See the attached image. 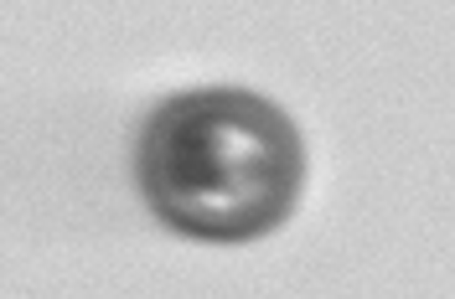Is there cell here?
Returning <instances> with one entry per match:
<instances>
[{
    "label": "cell",
    "instance_id": "6da1fadb",
    "mask_svg": "<svg viewBox=\"0 0 455 299\" xmlns=\"http://www.w3.org/2000/svg\"><path fill=\"white\" fill-rule=\"evenodd\" d=\"M135 181L171 232L249 243L295 212L306 145L290 114L264 93L187 88L150 114Z\"/></svg>",
    "mask_w": 455,
    "mask_h": 299
}]
</instances>
